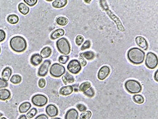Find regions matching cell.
I'll use <instances>...</instances> for the list:
<instances>
[{
  "label": "cell",
  "mask_w": 158,
  "mask_h": 119,
  "mask_svg": "<svg viewBox=\"0 0 158 119\" xmlns=\"http://www.w3.org/2000/svg\"><path fill=\"white\" fill-rule=\"evenodd\" d=\"M145 53L141 49L137 48H130L127 53L128 60L133 64L139 65L144 62L145 59Z\"/></svg>",
  "instance_id": "obj_1"
},
{
  "label": "cell",
  "mask_w": 158,
  "mask_h": 119,
  "mask_svg": "<svg viewBox=\"0 0 158 119\" xmlns=\"http://www.w3.org/2000/svg\"><path fill=\"white\" fill-rule=\"evenodd\" d=\"M10 48L17 53L24 52L27 48V41L22 36H17L12 37L10 41Z\"/></svg>",
  "instance_id": "obj_2"
},
{
  "label": "cell",
  "mask_w": 158,
  "mask_h": 119,
  "mask_svg": "<svg viewBox=\"0 0 158 119\" xmlns=\"http://www.w3.org/2000/svg\"><path fill=\"white\" fill-rule=\"evenodd\" d=\"M56 47L59 52L64 55H68L70 53L71 46L68 39L65 37L59 39L56 41Z\"/></svg>",
  "instance_id": "obj_3"
},
{
  "label": "cell",
  "mask_w": 158,
  "mask_h": 119,
  "mask_svg": "<svg viewBox=\"0 0 158 119\" xmlns=\"http://www.w3.org/2000/svg\"><path fill=\"white\" fill-rule=\"evenodd\" d=\"M125 87L126 90L131 94H137L142 91V87L139 82H138L134 79L128 80L125 84Z\"/></svg>",
  "instance_id": "obj_4"
},
{
  "label": "cell",
  "mask_w": 158,
  "mask_h": 119,
  "mask_svg": "<svg viewBox=\"0 0 158 119\" xmlns=\"http://www.w3.org/2000/svg\"><path fill=\"white\" fill-rule=\"evenodd\" d=\"M50 74L54 77H60L65 74V68L60 63H53L49 69Z\"/></svg>",
  "instance_id": "obj_5"
},
{
  "label": "cell",
  "mask_w": 158,
  "mask_h": 119,
  "mask_svg": "<svg viewBox=\"0 0 158 119\" xmlns=\"http://www.w3.org/2000/svg\"><path fill=\"white\" fill-rule=\"evenodd\" d=\"M158 65L157 56L153 52H149L147 53L146 58V65L150 69H154L157 67Z\"/></svg>",
  "instance_id": "obj_6"
},
{
  "label": "cell",
  "mask_w": 158,
  "mask_h": 119,
  "mask_svg": "<svg viewBox=\"0 0 158 119\" xmlns=\"http://www.w3.org/2000/svg\"><path fill=\"white\" fill-rule=\"evenodd\" d=\"M32 104H34L36 107H43L47 104L48 98L42 94H37L33 96L31 99Z\"/></svg>",
  "instance_id": "obj_7"
},
{
  "label": "cell",
  "mask_w": 158,
  "mask_h": 119,
  "mask_svg": "<svg viewBox=\"0 0 158 119\" xmlns=\"http://www.w3.org/2000/svg\"><path fill=\"white\" fill-rule=\"evenodd\" d=\"M67 69L71 74H77L81 71L82 65L77 60H72L67 65Z\"/></svg>",
  "instance_id": "obj_8"
},
{
  "label": "cell",
  "mask_w": 158,
  "mask_h": 119,
  "mask_svg": "<svg viewBox=\"0 0 158 119\" xmlns=\"http://www.w3.org/2000/svg\"><path fill=\"white\" fill-rule=\"evenodd\" d=\"M51 65V61L49 60H46L41 64V67L38 70V76L41 77H44L47 75L48 72V69Z\"/></svg>",
  "instance_id": "obj_9"
},
{
  "label": "cell",
  "mask_w": 158,
  "mask_h": 119,
  "mask_svg": "<svg viewBox=\"0 0 158 119\" xmlns=\"http://www.w3.org/2000/svg\"><path fill=\"white\" fill-rule=\"evenodd\" d=\"M110 71H111L110 68L108 67V66L106 65L103 66V67H102L98 72V74H97L98 79L101 81L104 80V79H106V77L110 74Z\"/></svg>",
  "instance_id": "obj_10"
},
{
  "label": "cell",
  "mask_w": 158,
  "mask_h": 119,
  "mask_svg": "<svg viewBox=\"0 0 158 119\" xmlns=\"http://www.w3.org/2000/svg\"><path fill=\"white\" fill-rule=\"evenodd\" d=\"M46 113L50 117H55L58 115V109L55 105L50 104L46 108Z\"/></svg>",
  "instance_id": "obj_11"
},
{
  "label": "cell",
  "mask_w": 158,
  "mask_h": 119,
  "mask_svg": "<svg viewBox=\"0 0 158 119\" xmlns=\"http://www.w3.org/2000/svg\"><path fill=\"white\" fill-rule=\"evenodd\" d=\"M135 43L139 47L144 50L148 49V43L146 38L142 36H137L135 37Z\"/></svg>",
  "instance_id": "obj_12"
},
{
  "label": "cell",
  "mask_w": 158,
  "mask_h": 119,
  "mask_svg": "<svg viewBox=\"0 0 158 119\" xmlns=\"http://www.w3.org/2000/svg\"><path fill=\"white\" fill-rule=\"evenodd\" d=\"M78 112L75 108L68 110L65 115V119H78Z\"/></svg>",
  "instance_id": "obj_13"
},
{
  "label": "cell",
  "mask_w": 158,
  "mask_h": 119,
  "mask_svg": "<svg viewBox=\"0 0 158 119\" xmlns=\"http://www.w3.org/2000/svg\"><path fill=\"white\" fill-rule=\"evenodd\" d=\"M43 62V58L41 56L40 54L35 53L32 55L30 58V63L34 66H37L41 64Z\"/></svg>",
  "instance_id": "obj_14"
},
{
  "label": "cell",
  "mask_w": 158,
  "mask_h": 119,
  "mask_svg": "<svg viewBox=\"0 0 158 119\" xmlns=\"http://www.w3.org/2000/svg\"><path fill=\"white\" fill-rule=\"evenodd\" d=\"M74 91L73 86L71 85H65L60 89V94L62 96H68Z\"/></svg>",
  "instance_id": "obj_15"
},
{
  "label": "cell",
  "mask_w": 158,
  "mask_h": 119,
  "mask_svg": "<svg viewBox=\"0 0 158 119\" xmlns=\"http://www.w3.org/2000/svg\"><path fill=\"white\" fill-rule=\"evenodd\" d=\"M11 97V92L7 89H0V100L6 101L9 100Z\"/></svg>",
  "instance_id": "obj_16"
},
{
  "label": "cell",
  "mask_w": 158,
  "mask_h": 119,
  "mask_svg": "<svg viewBox=\"0 0 158 119\" xmlns=\"http://www.w3.org/2000/svg\"><path fill=\"white\" fill-rule=\"evenodd\" d=\"M12 74V70L9 67H5L3 71H2V79H3L4 80H5L6 81H8L10 78V76Z\"/></svg>",
  "instance_id": "obj_17"
},
{
  "label": "cell",
  "mask_w": 158,
  "mask_h": 119,
  "mask_svg": "<svg viewBox=\"0 0 158 119\" xmlns=\"http://www.w3.org/2000/svg\"><path fill=\"white\" fill-rule=\"evenodd\" d=\"M62 80L64 84H71V83L74 82L75 79L74 76L70 74L68 72H66V73L62 77Z\"/></svg>",
  "instance_id": "obj_18"
},
{
  "label": "cell",
  "mask_w": 158,
  "mask_h": 119,
  "mask_svg": "<svg viewBox=\"0 0 158 119\" xmlns=\"http://www.w3.org/2000/svg\"><path fill=\"white\" fill-rule=\"evenodd\" d=\"M31 108V104L29 102H24L19 106L18 110L21 114H24L27 112Z\"/></svg>",
  "instance_id": "obj_19"
},
{
  "label": "cell",
  "mask_w": 158,
  "mask_h": 119,
  "mask_svg": "<svg viewBox=\"0 0 158 119\" xmlns=\"http://www.w3.org/2000/svg\"><path fill=\"white\" fill-rule=\"evenodd\" d=\"M18 8L19 11L22 14L25 15L29 14V12L30 11V8L27 5H26L24 3H19L18 6Z\"/></svg>",
  "instance_id": "obj_20"
},
{
  "label": "cell",
  "mask_w": 158,
  "mask_h": 119,
  "mask_svg": "<svg viewBox=\"0 0 158 119\" xmlns=\"http://www.w3.org/2000/svg\"><path fill=\"white\" fill-rule=\"evenodd\" d=\"M68 3L67 0H56L52 3V6L56 8H61L67 5Z\"/></svg>",
  "instance_id": "obj_21"
},
{
  "label": "cell",
  "mask_w": 158,
  "mask_h": 119,
  "mask_svg": "<svg viewBox=\"0 0 158 119\" xmlns=\"http://www.w3.org/2000/svg\"><path fill=\"white\" fill-rule=\"evenodd\" d=\"M65 34V31L63 29H58L55 31L51 34V39H56L57 38L61 37Z\"/></svg>",
  "instance_id": "obj_22"
},
{
  "label": "cell",
  "mask_w": 158,
  "mask_h": 119,
  "mask_svg": "<svg viewBox=\"0 0 158 119\" xmlns=\"http://www.w3.org/2000/svg\"><path fill=\"white\" fill-rule=\"evenodd\" d=\"M52 53V50L50 47H48V46H46V47H44V48L42 49L41 51V56L43 58H47L49 57L51 55Z\"/></svg>",
  "instance_id": "obj_23"
},
{
  "label": "cell",
  "mask_w": 158,
  "mask_h": 119,
  "mask_svg": "<svg viewBox=\"0 0 158 119\" xmlns=\"http://www.w3.org/2000/svg\"><path fill=\"white\" fill-rule=\"evenodd\" d=\"M22 78L21 76L18 74H15L10 79V82L12 84H18L22 82Z\"/></svg>",
  "instance_id": "obj_24"
},
{
  "label": "cell",
  "mask_w": 158,
  "mask_h": 119,
  "mask_svg": "<svg viewBox=\"0 0 158 119\" xmlns=\"http://www.w3.org/2000/svg\"><path fill=\"white\" fill-rule=\"evenodd\" d=\"M90 88H91V84L89 82H84L82 83L80 86H79V91L84 92L88 90Z\"/></svg>",
  "instance_id": "obj_25"
},
{
  "label": "cell",
  "mask_w": 158,
  "mask_h": 119,
  "mask_svg": "<svg viewBox=\"0 0 158 119\" xmlns=\"http://www.w3.org/2000/svg\"><path fill=\"white\" fill-rule=\"evenodd\" d=\"M7 21L11 24H16L19 21V17L17 15H10L7 18Z\"/></svg>",
  "instance_id": "obj_26"
},
{
  "label": "cell",
  "mask_w": 158,
  "mask_h": 119,
  "mask_svg": "<svg viewBox=\"0 0 158 119\" xmlns=\"http://www.w3.org/2000/svg\"><path fill=\"white\" fill-rule=\"evenodd\" d=\"M56 23L61 26H65L68 23V20L67 18L64 17H60L57 18Z\"/></svg>",
  "instance_id": "obj_27"
},
{
  "label": "cell",
  "mask_w": 158,
  "mask_h": 119,
  "mask_svg": "<svg viewBox=\"0 0 158 119\" xmlns=\"http://www.w3.org/2000/svg\"><path fill=\"white\" fill-rule=\"evenodd\" d=\"M82 55L84 58H86L87 60H93L95 57V54L93 51H86L81 53Z\"/></svg>",
  "instance_id": "obj_28"
},
{
  "label": "cell",
  "mask_w": 158,
  "mask_h": 119,
  "mask_svg": "<svg viewBox=\"0 0 158 119\" xmlns=\"http://www.w3.org/2000/svg\"><path fill=\"white\" fill-rule=\"evenodd\" d=\"M133 100L137 104H142L144 102V98L141 95H135L133 96Z\"/></svg>",
  "instance_id": "obj_29"
},
{
  "label": "cell",
  "mask_w": 158,
  "mask_h": 119,
  "mask_svg": "<svg viewBox=\"0 0 158 119\" xmlns=\"http://www.w3.org/2000/svg\"><path fill=\"white\" fill-rule=\"evenodd\" d=\"M37 109L35 108H32V109L28 112V113H27V118H29V119L32 118L33 117L36 116V115L37 114Z\"/></svg>",
  "instance_id": "obj_30"
},
{
  "label": "cell",
  "mask_w": 158,
  "mask_h": 119,
  "mask_svg": "<svg viewBox=\"0 0 158 119\" xmlns=\"http://www.w3.org/2000/svg\"><path fill=\"white\" fill-rule=\"evenodd\" d=\"M84 94L85 95V96H87L89 98H92V97H93L95 95V91L94 89L93 88H90L88 90H87L85 92H84Z\"/></svg>",
  "instance_id": "obj_31"
},
{
  "label": "cell",
  "mask_w": 158,
  "mask_h": 119,
  "mask_svg": "<svg viewBox=\"0 0 158 119\" xmlns=\"http://www.w3.org/2000/svg\"><path fill=\"white\" fill-rule=\"evenodd\" d=\"M92 116V113L90 111H86L84 112L80 116V119H90Z\"/></svg>",
  "instance_id": "obj_32"
},
{
  "label": "cell",
  "mask_w": 158,
  "mask_h": 119,
  "mask_svg": "<svg viewBox=\"0 0 158 119\" xmlns=\"http://www.w3.org/2000/svg\"><path fill=\"white\" fill-rule=\"evenodd\" d=\"M69 60V56L68 55H62L58 58V61L60 63L65 64Z\"/></svg>",
  "instance_id": "obj_33"
},
{
  "label": "cell",
  "mask_w": 158,
  "mask_h": 119,
  "mask_svg": "<svg viewBox=\"0 0 158 119\" xmlns=\"http://www.w3.org/2000/svg\"><path fill=\"white\" fill-rule=\"evenodd\" d=\"M90 46H91V42L89 40L85 41L83 43V44L82 46L81 50L83 51V50H86V49H89V48H90Z\"/></svg>",
  "instance_id": "obj_34"
},
{
  "label": "cell",
  "mask_w": 158,
  "mask_h": 119,
  "mask_svg": "<svg viewBox=\"0 0 158 119\" xmlns=\"http://www.w3.org/2000/svg\"><path fill=\"white\" fill-rule=\"evenodd\" d=\"M84 41V38L81 35H78L75 39V43L78 46H81Z\"/></svg>",
  "instance_id": "obj_35"
},
{
  "label": "cell",
  "mask_w": 158,
  "mask_h": 119,
  "mask_svg": "<svg viewBox=\"0 0 158 119\" xmlns=\"http://www.w3.org/2000/svg\"><path fill=\"white\" fill-rule=\"evenodd\" d=\"M8 84L7 81H6L2 78H0V89L5 88L8 86Z\"/></svg>",
  "instance_id": "obj_36"
},
{
  "label": "cell",
  "mask_w": 158,
  "mask_h": 119,
  "mask_svg": "<svg viewBox=\"0 0 158 119\" xmlns=\"http://www.w3.org/2000/svg\"><path fill=\"white\" fill-rule=\"evenodd\" d=\"M46 84V81L44 79H40L38 82V85L40 88H44Z\"/></svg>",
  "instance_id": "obj_37"
},
{
  "label": "cell",
  "mask_w": 158,
  "mask_h": 119,
  "mask_svg": "<svg viewBox=\"0 0 158 119\" xmlns=\"http://www.w3.org/2000/svg\"><path fill=\"white\" fill-rule=\"evenodd\" d=\"M77 108L81 112H84L86 111L87 107L83 104H78L77 105Z\"/></svg>",
  "instance_id": "obj_38"
},
{
  "label": "cell",
  "mask_w": 158,
  "mask_h": 119,
  "mask_svg": "<svg viewBox=\"0 0 158 119\" xmlns=\"http://www.w3.org/2000/svg\"><path fill=\"white\" fill-rule=\"evenodd\" d=\"M24 2L30 6H33L37 3V0H24Z\"/></svg>",
  "instance_id": "obj_39"
},
{
  "label": "cell",
  "mask_w": 158,
  "mask_h": 119,
  "mask_svg": "<svg viewBox=\"0 0 158 119\" xmlns=\"http://www.w3.org/2000/svg\"><path fill=\"white\" fill-rule=\"evenodd\" d=\"M6 38V33L5 32L2 30L0 29V42H3Z\"/></svg>",
  "instance_id": "obj_40"
},
{
  "label": "cell",
  "mask_w": 158,
  "mask_h": 119,
  "mask_svg": "<svg viewBox=\"0 0 158 119\" xmlns=\"http://www.w3.org/2000/svg\"><path fill=\"white\" fill-rule=\"evenodd\" d=\"M80 60H81V62L80 63H81L82 66H84H84H85V65H87L86 60H85V58L83 57V56L82 55L81 53L80 54Z\"/></svg>",
  "instance_id": "obj_41"
},
{
  "label": "cell",
  "mask_w": 158,
  "mask_h": 119,
  "mask_svg": "<svg viewBox=\"0 0 158 119\" xmlns=\"http://www.w3.org/2000/svg\"><path fill=\"white\" fill-rule=\"evenodd\" d=\"M35 119H49L48 116L46 114H41L38 115Z\"/></svg>",
  "instance_id": "obj_42"
},
{
  "label": "cell",
  "mask_w": 158,
  "mask_h": 119,
  "mask_svg": "<svg viewBox=\"0 0 158 119\" xmlns=\"http://www.w3.org/2000/svg\"><path fill=\"white\" fill-rule=\"evenodd\" d=\"M154 79L155 81L158 82V70H157V71H156L155 74H154Z\"/></svg>",
  "instance_id": "obj_43"
},
{
  "label": "cell",
  "mask_w": 158,
  "mask_h": 119,
  "mask_svg": "<svg viewBox=\"0 0 158 119\" xmlns=\"http://www.w3.org/2000/svg\"><path fill=\"white\" fill-rule=\"evenodd\" d=\"M18 119H27V116H25V115H22L18 118Z\"/></svg>",
  "instance_id": "obj_44"
},
{
  "label": "cell",
  "mask_w": 158,
  "mask_h": 119,
  "mask_svg": "<svg viewBox=\"0 0 158 119\" xmlns=\"http://www.w3.org/2000/svg\"><path fill=\"white\" fill-rule=\"evenodd\" d=\"M51 119H62V118H52Z\"/></svg>",
  "instance_id": "obj_45"
},
{
  "label": "cell",
  "mask_w": 158,
  "mask_h": 119,
  "mask_svg": "<svg viewBox=\"0 0 158 119\" xmlns=\"http://www.w3.org/2000/svg\"><path fill=\"white\" fill-rule=\"evenodd\" d=\"M3 115V114H2L1 113V112H0V117H2Z\"/></svg>",
  "instance_id": "obj_46"
},
{
  "label": "cell",
  "mask_w": 158,
  "mask_h": 119,
  "mask_svg": "<svg viewBox=\"0 0 158 119\" xmlns=\"http://www.w3.org/2000/svg\"><path fill=\"white\" fill-rule=\"evenodd\" d=\"M90 2H91V1H85V2H87V3H89Z\"/></svg>",
  "instance_id": "obj_47"
},
{
  "label": "cell",
  "mask_w": 158,
  "mask_h": 119,
  "mask_svg": "<svg viewBox=\"0 0 158 119\" xmlns=\"http://www.w3.org/2000/svg\"><path fill=\"white\" fill-rule=\"evenodd\" d=\"M0 119H7V118H5V117H2L1 118H0Z\"/></svg>",
  "instance_id": "obj_48"
},
{
  "label": "cell",
  "mask_w": 158,
  "mask_h": 119,
  "mask_svg": "<svg viewBox=\"0 0 158 119\" xmlns=\"http://www.w3.org/2000/svg\"><path fill=\"white\" fill-rule=\"evenodd\" d=\"M1 51H2V48H1V46H0V53H1Z\"/></svg>",
  "instance_id": "obj_49"
}]
</instances>
